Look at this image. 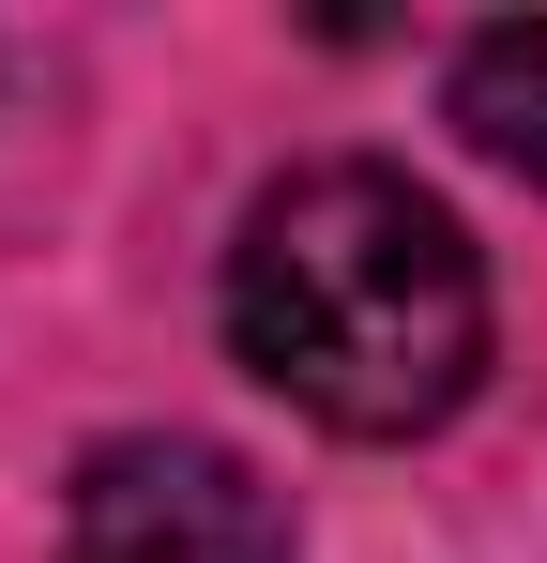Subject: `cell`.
<instances>
[{
    "mask_svg": "<svg viewBox=\"0 0 547 563\" xmlns=\"http://www.w3.org/2000/svg\"><path fill=\"white\" fill-rule=\"evenodd\" d=\"M62 563H304L289 503L198 427H122L62 487Z\"/></svg>",
    "mask_w": 547,
    "mask_h": 563,
    "instance_id": "2",
    "label": "cell"
},
{
    "mask_svg": "<svg viewBox=\"0 0 547 563\" xmlns=\"http://www.w3.org/2000/svg\"><path fill=\"white\" fill-rule=\"evenodd\" d=\"M442 122L502 168V184L547 198V15H502V31H471L442 77Z\"/></svg>",
    "mask_w": 547,
    "mask_h": 563,
    "instance_id": "3",
    "label": "cell"
},
{
    "mask_svg": "<svg viewBox=\"0 0 547 563\" xmlns=\"http://www.w3.org/2000/svg\"><path fill=\"white\" fill-rule=\"evenodd\" d=\"M228 351L335 442H426L487 380V260L411 168H289L228 229Z\"/></svg>",
    "mask_w": 547,
    "mask_h": 563,
    "instance_id": "1",
    "label": "cell"
}]
</instances>
